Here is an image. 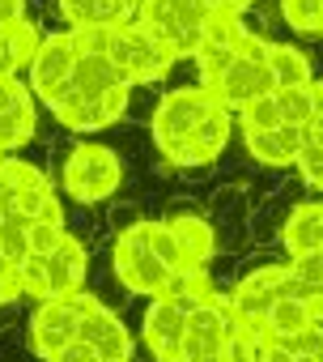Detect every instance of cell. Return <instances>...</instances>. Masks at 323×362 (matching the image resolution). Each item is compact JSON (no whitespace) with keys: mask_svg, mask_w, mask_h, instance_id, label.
Here are the masks:
<instances>
[{"mask_svg":"<svg viewBox=\"0 0 323 362\" xmlns=\"http://www.w3.org/2000/svg\"><path fill=\"white\" fill-rule=\"evenodd\" d=\"M209 294H213L209 269H192V273H179L166 294L149 298L145 320H140V341H145V349H149L153 362H179L183 332H188V315Z\"/></svg>","mask_w":323,"mask_h":362,"instance_id":"6da1fadb","label":"cell"},{"mask_svg":"<svg viewBox=\"0 0 323 362\" xmlns=\"http://www.w3.org/2000/svg\"><path fill=\"white\" fill-rule=\"evenodd\" d=\"M85 273H90V252H85V239L81 235H64L47 256H26L18 264V281H22V294L47 303V298H64V294H77L85 290Z\"/></svg>","mask_w":323,"mask_h":362,"instance_id":"7a4b0ae2","label":"cell"},{"mask_svg":"<svg viewBox=\"0 0 323 362\" xmlns=\"http://www.w3.org/2000/svg\"><path fill=\"white\" fill-rule=\"evenodd\" d=\"M60 184L64 192L77 201V205H102L119 192L123 184V162L111 145H98V141H81L64 153V166H60Z\"/></svg>","mask_w":323,"mask_h":362,"instance_id":"3957f363","label":"cell"},{"mask_svg":"<svg viewBox=\"0 0 323 362\" xmlns=\"http://www.w3.org/2000/svg\"><path fill=\"white\" fill-rule=\"evenodd\" d=\"M0 209L26 222H64L60 197L51 188V179L43 175V166L22 162L13 153L0 158Z\"/></svg>","mask_w":323,"mask_h":362,"instance_id":"277c9868","label":"cell"},{"mask_svg":"<svg viewBox=\"0 0 323 362\" xmlns=\"http://www.w3.org/2000/svg\"><path fill=\"white\" fill-rule=\"evenodd\" d=\"M111 273H115V281H119L128 294H140V298L166 294L171 281L179 277V273H171L166 264H162V256L149 247L140 222L115 235V243H111Z\"/></svg>","mask_w":323,"mask_h":362,"instance_id":"5b68a950","label":"cell"},{"mask_svg":"<svg viewBox=\"0 0 323 362\" xmlns=\"http://www.w3.org/2000/svg\"><path fill=\"white\" fill-rule=\"evenodd\" d=\"M209 18L213 13L200 5V0H140L136 5V26L157 35L175 52V60H188L200 47V35H205Z\"/></svg>","mask_w":323,"mask_h":362,"instance_id":"8992f818","label":"cell"},{"mask_svg":"<svg viewBox=\"0 0 323 362\" xmlns=\"http://www.w3.org/2000/svg\"><path fill=\"white\" fill-rule=\"evenodd\" d=\"M106 56L119 64V73H123L132 86H153V81H162V77L179 64L166 43H162L157 35H149L145 26H136V22L115 26V30L106 35Z\"/></svg>","mask_w":323,"mask_h":362,"instance_id":"52a82bcc","label":"cell"},{"mask_svg":"<svg viewBox=\"0 0 323 362\" xmlns=\"http://www.w3.org/2000/svg\"><path fill=\"white\" fill-rule=\"evenodd\" d=\"M213 103H217V98H213V90H205V86H179V90H166V94H162L157 107H153V119H149V136H153L157 153L171 158V153L192 136V128L209 115Z\"/></svg>","mask_w":323,"mask_h":362,"instance_id":"ba28073f","label":"cell"},{"mask_svg":"<svg viewBox=\"0 0 323 362\" xmlns=\"http://www.w3.org/2000/svg\"><path fill=\"white\" fill-rule=\"evenodd\" d=\"M264 47H268V39L255 35V30H247L243 52H238V56L230 60V69L213 81V98H217L226 111H243L247 103H255V98H264V94L276 90V86H272V73H268V60H264Z\"/></svg>","mask_w":323,"mask_h":362,"instance_id":"9c48e42d","label":"cell"},{"mask_svg":"<svg viewBox=\"0 0 323 362\" xmlns=\"http://www.w3.org/2000/svg\"><path fill=\"white\" fill-rule=\"evenodd\" d=\"M234 332V315L226 307V294H209L192 307L188 315V332H183V349H179V362H221L226 354V341Z\"/></svg>","mask_w":323,"mask_h":362,"instance_id":"30bf717a","label":"cell"},{"mask_svg":"<svg viewBox=\"0 0 323 362\" xmlns=\"http://www.w3.org/2000/svg\"><path fill=\"white\" fill-rule=\"evenodd\" d=\"M90 298H94L90 290H77V294L47 298V303L35 307V315H30V349H35L43 362H51V358L77 337V324H81Z\"/></svg>","mask_w":323,"mask_h":362,"instance_id":"8fae6325","label":"cell"},{"mask_svg":"<svg viewBox=\"0 0 323 362\" xmlns=\"http://www.w3.org/2000/svg\"><path fill=\"white\" fill-rule=\"evenodd\" d=\"M285 286H289L285 264H260V269L243 273V277L226 290V307H230L234 324H243V328H260V320L268 315V307H272L281 294H289Z\"/></svg>","mask_w":323,"mask_h":362,"instance_id":"7c38bea8","label":"cell"},{"mask_svg":"<svg viewBox=\"0 0 323 362\" xmlns=\"http://www.w3.org/2000/svg\"><path fill=\"white\" fill-rule=\"evenodd\" d=\"M73 64H77V39H73V30L43 35L39 52H35L30 64H26V86H30L35 103H51V98L68 86Z\"/></svg>","mask_w":323,"mask_h":362,"instance_id":"4fadbf2b","label":"cell"},{"mask_svg":"<svg viewBox=\"0 0 323 362\" xmlns=\"http://www.w3.org/2000/svg\"><path fill=\"white\" fill-rule=\"evenodd\" d=\"M35 128H39V107L30 86L13 73H0V153L30 145Z\"/></svg>","mask_w":323,"mask_h":362,"instance_id":"5bb4252c","label":"cell"},{"mask_svg":"<svg viewBox=\"0 0 323 362\" xmlns=\"http://www.w3.org/2000/svg\"><path fill=\"white\" fill-rule=\"evenodd\" d=\"M230 132H234V111H226L221 103H213L209 107V115L192 128V136L166 158L171 166H179V170H200V166H213L221 153H226V145H230Z\"/></svg>","mask_w":323,"mask_h":362,"instance_id":"9a60e30c","label":"cell"},{"mask_svg":"<svg viewBox=\"0 0 323 362\" xmlns=\"http://www.w3.org/2000/svg\"><path fill=\"white\" fill-rule=\"evenodd\" d=\"M243 39H247V22L243 18H209V26L200 35V47L192 52L205 90H213V81L230 69V60L243 52Z\"/></svg>","mask_w":323,"mask_h":362,"instance_id":"2e32d148","label":"cell"},{"mask_svg":"<svg viewBox=\"0 0 323 362\" xmlns=\"http://www.w3.org/2000/svg\"><path fill=\"white\" fill-rule=\"evenodd\" d=\"M77 337L90 341L102 354V362H132V332L102 298H90V307L77 324Z\"/></svg>","mask_w":323,"mask_h":362,"instance_id":"e0dca14e","label":"cell"},{"mask_svg":"<svg viewBox=\"0 0 323 362\" xmlns=\"http://www.w3.org/2000/svg\"><path fill=\"white\" fill-rule=\"evenodd\" d=\"M162 222H166L171 235L179 239V247H183L192 269H209L217 260V230H213V222L196 205H171Z\"/></svg>","mask_w":323,"mask_h":362,"instance_id":"ac0fdd59","label":"cell"},{"mask_svg":"<svg viewBox=\"0 0 323 362\" xmlns=\"http://www.w3.org/2000/svg\"><path fill=\"white\" fill-rule=\"evenodd\" d=\"M68 90L81 98H111V94H132V81L119 73V64L106 52H77Z\"/></svg>","mask_w":323,"mask_h":362,"instance_id":"d6986e66","label":"cell"},{"mask_svg":"<svg viewBox=\"0 0 323 362\" xmlns=\"http://www.w3.org/2000/svg\"><path fill=\"white\" fill-rule=\"evenodd\" d=\"M136 5L140 0H56L60 18L68 22V30H115L136 22Z\"/></svg>","mask_w":323,"mask_h":362,"instance_id":"ffe728a7","label":"cell"},{"mask_svg":"<svg viewBox=\"0 0 323 362\" xmlns=\"http://www.w3.org/2000/svg\"><path fill=\"white\" fill-rule=\"evenodd\" d=\"M276 243L285 247V256L323 252V201H298V205H289Z\"/></svg>","mask_w":323,"mask_h":362,"instance_id":"44dd1931","label":"cell"},{"mask_svg":"<svg viewBox=\"0 0 323 362\" xmlns=\"http://www.w3.org/2000/svg\"><path fill=\"white\" fill-rule=\"evenodd\" d=\"M243 149L260 166H293L298 162V149H302V128H289V124L251 128V132H243Z\"/></svg>","mask_w":323,"mask_h":362,"instance_id":"7402d4cb","label":"cell"},{"mask_svg":"<svg viewBox=\"0 0 323 362\" xmlns=\"http://www.w3.org/2000/svg\"><path fill=\"white\" fill-rule=\"evenodd\" d=\"M264 60H268V73H272V86H276V90L310 86V81H315V64H310V56H306L302 47H293V43H276V39H268Z\"/></svg>","mask_w":323,"mask_h":362,"instance_id":"603a6c76","label":"cell"},{"mask_svg":"<svg viewBox=\"0 0 323 362\" xmlns=\"http://www.w3.org/2000/svg\"><path fill=\"white\" fill-rule=\"evenodd\" d=\"M251 205H255V197H251L243 184H221V188H213V197H209V222H213V230L221 235L226 226H234L238 235H247V214H251Z\"/></svg>","mask_w":323,"mask_h":362,"instance_id":"cb8c5ba5","label":"cell"},{"mask_svg":"<svg viewBox=\"0 0 323 362\" xmlns=\"http://www.w3.org/2000/svg\"><path fill=\"white\" fill-rule=\"evenodd\" d=\"M285 214H289V201H285L281 192L255 197V205H251V214H247V243H251V247H272V243L281 239Z\"/></svg>","mask_w":323,"mask_h":362,"instance_id":"d4e9b609","label":"cell"},{"mask_svg":"<svg viewBox=\"0 0 323 362\" xmlns=\"http://www.w3.org/2000/svg\"><path fill=\"white\" fill-rule=\"evenodd\" d=\"M310 324H315V320H310L306 298L281 294V298L268 307V315L260 320V332H264L268 341H281V337H293V332H302V328H310Z\"/></svg>","mask_w":323,"mask_h":362,"instance_id":"484cf974","label":"cell"},{"mask_svg":"<svg viewBox=\"0 0 323 362\" xmlns=\"http://www.w3.org/2000/svg\"><path fill=\"white\" fill-rule=\"evenodd\" d=\"M285 277H289V294L298 298H315L323 294V252H306V256H289L285 264Z\"/></svg>","mask_w":323,"mask_h":362,"instance_id":"4316f807","label":"cell"},{"mask_svg":"<svg viewBox=\"0 0 323 362\" xmlns=\"http://www.w3.org/2000/svg\"><path fill=\"white\" fill-rule=\"evenodd\" d=\"M140 230H145L149 247H153V252L162 256V264H166L171 273H192V264H188V256H183L179 239L171 235V226L162 222V218H140Z\"/></svg>","mask_w":323,"mask_h":362,"instance_id":"83f0119b","label":"cell"},{"mask_svg":"<svg viewBox=\"0 0 323 362\" xmlns=\"http://www.w3.org/2000/svg\"><path fill=\"white\" fill-rule=\"evenodd\" d=\"M315 86V81H310ZM310 86H289V90H272V103H276V115L281 124L289 128H306L310 115H315V90Z\"/></svg>","mask_w":323,"mask_h":362,"instance_id":"f1b7e54d","label":"cell"},{"mask_svg":"<svg viewBox=\"0 0 323 362\" xmlns=\"http://www.w3.org/2000/svg\"><path fill=\"white\" fill-rule=\"evenodd\" d=\"M276 13L298 35H323V0H276Z\"/></svg>","mask_w":323,"mask_h":362,"instance_id":"f546056e","label":"cell"},{"mask_svg":"<svg viewBox=\"0 0 323 362\" xmlns=\"http://www.w3.org/2000/svg\"><path fill=\"white\" fill-rule=\"evenodd\" d=\"M298 175H302V184L306 188H315V192H323V145H310V141H302V149H298Z\"/></svg>","mask_w":323,"mask_h":362,"instance_id":"4dcf8cb0","label":"cell"},{"mask_svg":"<svg viewBox=\"0 0 323 362\" xmlns=\"http://www.w3.org/2000/svg\"><path fill=\"white\" fill-rule=\"evenodd\" d=\"M22 298V281H18V264L0 252V307H13Z\"/></svg>","mask_w":323,"mask_h":362,"instance_id":"1f68e13d","label":"cell"},{"mask_svg":"<svg viewBox=\"0 0 323 362\" xmlns=\"http://www.w3.org/2000/svg\"><path fill=\"white\" fill-rule=\"evenodd\" d=\"M51 362H102V354H98V349H94L90 341L73 337V341H68V345H64V349H60V354L51 358Z\"/></svg>","mask_w":323,"mask_h":362,"instance_id":"d6a6232c","label":"cell"},{"mask_svg":"<svg viewBox=\"0 0 323 362\" xmlns=\"http://www.w3.org/2000/svg\"><path fill=\"white\" fill-rule=\"evenodd\" d=\"M200 5H205L213 18H247L255 0H200Z\"/></svg>","mask_w":323,"mask_h":362,"instance_id":"836d02e7","label":"cell"},{"mask_svg":"<svg viewBox=\"0 0 323 362\" xmlns=\"http://www.w3.org/2000/svg\"><path fill=\"white\" fill-rule=\"evenodd\" d=\"M22 18H26V0H0V30H9Z\"/></svg>","mask_w":323,"mask_h":362,"instance_id":"e575fe53","label":"cell"},{"mask_svg":"<svg viewBox=\"0 0 323 362\" xmlns=\"http://www.w3.org/2000/svg\"><path fill=\"white\" fill-rule=\"evenodd\" d=\"M306 307H310V320H315V324H323V294L306 298Z\"/></svg>","mask_w":323,"mask_h":362,"instance_id":"d590c367","label":"cell"},{"mask_svg":"<svg viewBox=\"0 0 323 362\" xmlns=\"http://www.w3.org/2000/svg\"><path fill=\"white\" fill-rule=\"evenodd\" d=\"M0 73H13V69H9V56H5V30H0ZM13 77H18V73H13Z\"/></svg>","mask_w":323,"mask_h":362,"instance_id":"8d00e7d4","label":"cell"},{"mask_svg":"<svg viewBox=\"0 0 323 362\" xmlns=\"http://www.w3.org/2000/svg\"><path fill=\"white\" fill-rule=\"evenodd\" d=\"M0 222H5V209H0Z\"/></svg>","mask_w":323,"mask_h":362,"instance_id":"74e56055","label":"cell"},{"mask_svg":"<svg viewBox=\"0 0 323 362\" xmlns=\"http://www.w3.org/2000/svg\"><path fill=\"white\" fill-rule=\"evenodd\" d=\"M0 158H5V153H0Z\"/></svg>","mask_w":323,"mask_h":362,"instance_id":"f35d334b","label":"cell"},{"mask_svg":"<svg viewBox=\"0 0 323 362\" xmlns=\"http://www.w3.org/2000/svg\"><path fill=\"white\" fill-rule=\"evenodd\" d=\"M319 39H323V35H319Z\"/></svg>","mask_w":323,"mask_h":362,"instance_id":"ab89813d","label":"cell"},{"mask_svg":"<svg viewBox=\"0 0 323 362\" xmlns=\"http://www.w3.org/2000/svg\"><path fill=\"white\" fill-rule=\"evenodd\" d=\"M221 362H226V358H221Z\"/></svg>","mask_w":323,"mask_h":362,"instance_id":"60d3db41","label":"cell"}]
</instances>
